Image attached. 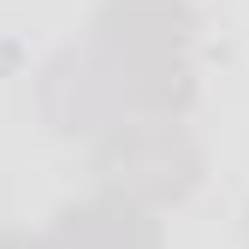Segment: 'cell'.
<instances>
[{
	"instance_id": "obj_1",
	"label": "cell",
	"mask_w": 249,
	"mask_h": 249,
	"mask_svg": "<svg viewBox=\"0 0 249 249\" xmlns=\"http://www.w3.org/2000/svg\"><path fill=\"white\" fill-rule=\"evenodd\" d=\"M95 178H101V190H119L131 202H178L196 190L202 154L178 119H137L101 137Z\"/></svg>"
},
{
	"instance_id": "obj_2",
	"label": "cell",
	"mask_w": 249,
	"mask_h": 249,
	"mask_svg": "<svg viewBox=\"0 0 249 249\" xmlns=\"http://www.w3.org/2000/svg\"><path fill=\"white\" fill-rule=\"evenodd\" d=\"M53 243L59 249H160V231H154V220L142 213V202L107 190L95 202L59 213Z\"/></svg>"
},
{
	"instance_id": "obj_3",
	"label": "cell",
	"mask_w": 249,
	"mask_h": 249,
	"mask_svg": "<svg viewBox=\"0 0 249 249\" xmlns=\"http://www.w3.org/2000/svg\"><path fill=\"white\" fill-rule=\"evenodd\" d=\"M0 249H59L53 237H36V243H30V237H0Z\"/></svg>"
}]
</instances>
